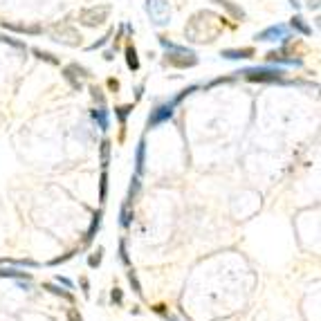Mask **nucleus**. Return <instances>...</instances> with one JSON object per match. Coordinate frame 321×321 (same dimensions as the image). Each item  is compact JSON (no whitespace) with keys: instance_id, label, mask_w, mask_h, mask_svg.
<instances>
[{"instance_id":"obj_3","label":"nucleus","mask_w":321,"mask_h":321,"mask_svg":"<svg viewBox=\"0 0 321 321\" xmlns=\"http://www.w3.org/2000/svg\"><path fill=\"white\" fill-rule=\"evenodd\" d=\"M283 34H285V27H283V25H276V27H269V30L260 32L258 39H263V41H276L278 36H283Z\"/></svg>"},{"instance_id":"obj_5","label":"nucleus","mask_w":321,"mask_h":321,"mask_svg":"<svg viewBox=\"0 0 321 321\" xmlns=\"http://www.w3.org/2000/svg\"><path fill=\"white\" fill-rule=\"evenodd\" d=\"M292 27H296V30L303 32V34H310V27L305 25L303 18H301V16H294V18H292Z\"/></svg>"},{"instance_id":"obj_1","label":"nucleus","mask_w":321,"mask_h":321,"mask_svg":"<svg viewBox=\"0 0 321 321\" xmlns=\"http://www.w3.org/2000/svg\"><path fill=\"white\" fill-rule=\"evenodd\" d=\"M146 12L157 25H166L171 18V9L166 0H146Z\"/></svg>"},{"instance_id":"obj_7","label":"nucleus","mask_w":321,"mask_h":321,"mask_svg":"<svg viewBox=\"0 0 321 321\" xmlns=\"http://www.w3.org/2000/svg\"><path fill=\"white\" fill-rule=\"evenodd\" d=\"M128 63L133 65V68H137V59H135V50L128 48Z\"/></svg>"},{"instance_id":"obj_4","label":"nucleus","mask_w":321,"mask_h":321,"mask_svg":"<svg viewBox=\"0 0 321 321\" xmlns=\"http://www.w3.org/2000/svg\"><path fill=\"white\" fill-rule=\"evenodd\" d=\"M213 3H218L222 9H227V12H229L231 16H236V18H243V16H245V14H243V9H240V7H236V5L231 3V0H213Z\"/></svg>"},{"instance_id":"obj_2","label":"nucleus","mask_w":321,"mask_h":321,"mask_svg":"<svg viewBox=\"0 0 321 321\" xmlns=\"http://www.w3.org/2000/svg\"><path fill=\"white\" fill-rule=\"evenodd\" d=\"M110 9L106 7V5H101V7H90V9H83L81 14H79V18H81L83 25H101V23L108 18Z\"/></svg>"},{"instance_id":"obj_6","label":"nucleus","mask_w":321,"mask_h":321,"mask_svg":"<svg viewBox=\"0 0 321 321\" xmlns=\"http://www.w3.org/2000/svg\"><path fill=\"white\" fill-rule=\"evenodd\" d=\"M249 54H252V50H236V52H225V57L238 59V57H249Z\"/></svg>"}]
</instances>
